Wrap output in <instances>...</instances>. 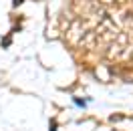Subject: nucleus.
I'll return each instance as SVG.
<instances>
[{"instance_id": "nucleus-1", "label": "nucleus", "mask_w": 133, "mask_h": 131, "mask_svg": "<svg viewBox=\"0 0 133 131\" xmlns=\"http://www.w3.org/2000/svg\"><path fill=\"white\" fill-rule=\"evenodd\" d=\"M24 0H14V6H18V4H22Z\"/></svg>"}]
</instances>
